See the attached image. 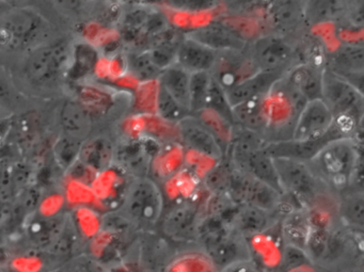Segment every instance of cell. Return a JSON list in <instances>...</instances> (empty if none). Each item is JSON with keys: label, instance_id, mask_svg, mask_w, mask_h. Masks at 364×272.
Wrapping results in <instances>:
<instances>
[{"label": "cell", "instance_id": "cell-1", "mask_svg": "<svg viewBox=\"0 0 364 272\" xmlns=\"http://www.w3.org/2000/svg\"><path fill=\"white\" fill-rule=\"evenodd\" d=\"M76 38L77 35L73 31H67L9 67L16 85L26 97L50 104L68 94Z\"/></svg>", "mask_w": 364, "mask_h": 272}, {"label": "cell", "instance_id": "cell-2", "mask_svg": "<svg viewBox=\"0 0 364 272\" xmlns=\"http://www.w3.org/2000/svg\"><path fill=\"white\" fill-rule=\"evenodd\" d=\"M48 4L18 3L0 10V65L12 67L36 48L72 31Z\"/></svg>", "mask_w": 364, "mask_h": 272}, {"label": "cell", "instance_id": "cell-3", "mask_svg": "<svg viewBox=\"0 0 364 272\" xmlns=\"http://www.w3.org/2000/svg\"><path fill=\"white\" fill-rule=\"evenodd\" d=\"M362 161V143L353 138H338L327 142L306 163L314 175L338 197L348 190L355 168Z\"/></svg>", "mask_w": 364, "mask_h": 272}, {"label": "cell", "instance_id": "cell-4", "mask_svg": "<svg viewBox=\"0 0 364 272\" xmlns=\"http://www.w3.org/2000/svg\"><path fill=\"white\" fill-rule=\"evenodd\" d=\"M283 193L299 207L313 212L323 204L336 203L338 197L314 175L306 161L272 158Z\"/></svg>", "mask_w": 364, "mask_h": 272}, {"label": "cell", "instance_id": "cell-5", "mask_svg": "<svg viewBox=\"0 0 364 272\" xmlns=\"http://www.w3.org/2000/svg\"><path fill=\"white\" fill-rule=\"evenodd\" d=\"M165 199L159 185L152 178H134L125 187L119 214L142 233L157 229L163 218Z\"/></svg>", "mask_w": 364, "mask_h": 272}, {"label": "cell", "instance_id": "cell-6", "mask_svg": "<svg viewBox=\"0 0 364 272\" xmlns=\"http://www.w3.org/2000/svg\"><path fill=\"white\" fill-rule=\"evenodd\" d=\"M248 52L259 71L280 73L287 72L302 62L298 48L291 38L279 33H268L249 41Z\"/></svg>", "mask_w": 364, "mask_h": 272}, {"label": "cell", "instance_id": "cell-7", "mask_svg": "<svg viewBox=\"0 0 364 272\" xmlns=\"http://www.w3.org/2000/svg\"><path fill=\"white\" fill-rule=\"evenodd\" d=\"M55 129L57 134L85 142L104 129L95 114L77 97L68 93L55 105Z\"/></svg>", "mask_w": 364, "mask_h": 272}, {"label": "cell", "instance_id": "cell-8", "mask_svg": "<svg viewBox=\"0 0 364 272\" xmlns=\"http://www.w3.org/2000/svg\"><path fill=\"white\" fill-rule=\"evenodd\" d=\"M321 101L329 108L334 119L363 118V92L327 69L323 72Z\"/></svg>", "mask_w": 364, "mask_h": 272}, {"label": "cell", "instance_id": "cell-9", "mask_svg": "<svg viewBox=\"0 0 364 272\" xmlns=\"http://www.w3.org/2000/svg\"><path fill=\"white\" fill-rule=\"evenodd\" d=\"M202 214L199 206L193 202L178 204L163 214L159 227L164 237L180 244H197Z\"/></svg>", "mask_w": 364, "mask_h": 272}, {"label": "cell", "instance_id": "cell-10", "mask_svg": "<svg viewBox=\"0 0 364 272\" xmlns=\"http://www.w3.org/2000/svg\"><path fill=\"white\" fill-rule=\"evenodd\" d=\"M118 129H102L82 142L78 161L97 176L114 168Z\"/></svg>", "mask_w": 364, "mask_h": 272}, {"label": "cell", "instance_id": "cell-11", "mask_svg": "<svg viewBox=\"0 0 364 272\" xmlns=\"http://www.w3.org/2000/svg\"><path fill=\"white\" fill-rule=\"evenodd\" d=\"M257 72L259 70L253 63L247 46L244 50L217 53L216 62L210 74L213 80L227 91Z\"/></svg>", "mask_w": 364, "mask_h": 272}, {"label": "cell", "instance_id": "cell-12", "mask_svg": "<svg viewBox=\"0 0 364 272\" xmlns=\"http://www.w3.org/2000/svg\"><path fill=\"white\" fill-rule=\"evenodd\" d=\"M176 126L178 140L185 148L214 161H220L225 158V152L216 137L197 116L189 114Z\"/></svg>", "mask_w": 364, "mask_h": 272}, {"label": "cell", "instance_id": "cell-13", "mask_svg": "<svg viewBox=\"0 0 364 272\" xmlns=\"http://www.w3.org/2000/svg\"><path fill=\"white\" fill-rule=\"evenodd\" d=\"M334 118L321 99L308 102L298 114L294 127L295 141H316L329 135Z\"/></svg>", "mask_w": 364, "mask_h": 272}, {"label": "cell", "instance_id": "cell-14", "mask_svg": "<svg viewBox=\"0 0 364 272\" xmlns=\"http://www.w3.org/2000/svg\"><path fill=\"white\" fill-rule=\"evenodd\" d=\"M202 251L218 272L238 261L252 259L247 238L242 237L232 229L218 239L203 246Z\"/></svg>", "mask_w": 364, "mask_h": 272}, {"label": "cell", "instance_id": "cell-15", "mask_svg": "<svg viewBox=\"0 0 364 272\" xmlns=\"http://www.w3.org/2000/svg\"><path fill=\"white\" fill-rule=\"evenodd\" d=\"M325 69L341 76L362 91L364 73V48L355 44H344L326 57Z\"/></svg>", "mask_w": 364, "mask_h": 272}, {"label": "cell", "instance_id": "cell-16", "mask_svg": "<svg viewBox=\"0 0 364 272\" xmlns=\"http://www.w3.org/2000/svg\"><path fill=\"white\" fill-rule=\"evenodd\" d=\"M186 36L216 53L244 50L249 44L248 40L244 39L228 25L219 22L204 25L187 33Z\"/></svg>", "mask_w": 364, "mask_h": 272}, {"label": "cell", "instance_id": "cell-17", "mask_svg": "<svg viewBox=\"0 0 364 272\" xmlns=\"http://www.w3.org/2000/svg\"><path fill=\"white\" fill-rule=\"evenodd\" d=\"M150 156L139 142L125 140L119 136L114 153V168L131 178H146L150 168Z\"/></svg>", "mask_w": 364, "mask_h": 272}, {"label": "cell", "instance_id": "cell-18", "mask_svg": "<svg viewBox=\"0 0 364 272\" xmlns=\"http://www.w3.org/2000/svg\"><path fill=\"white\" fill-rule=\"evenodd\" d=\"M281 219L278 214L244 204L236 207L230 227L242 237L248 238L269 231Z\"/></svg>", "mask_w": 364, "mask_h": 272}, {"label": "cell", "instance_id": "cell-19", "mask_svg": "<svg viewBox=\"0 0 364 272\" xmlns=\"http://www.w3.org/2000/svg\"><path fill=\"white\" fill-rule=\"evenodd\" d=\"M267 18L272 33L291 38L304 22V3L300 1H276L268 3Z\"/></svg>", "mask_w": 364, "mask_h": 272}, {"label": "cell", "instance_id": "cell-20", "mask_svg": "<svg viewBox=\"0 0 364 272\" xmlns=\"http://www.w3.org/2000/svg\"><path fill=\"white\" fill-rule=\"evenodd\" d=\"M43 105L46 104L33 101L26 97L16 85L11 70L6 65H0V108L9 112L14 118Z\"/></svg>", "mask_w": 364, "mask_h": 272}, {"label": "cell", "instance_id": "cell-21", "mask_svg": "<svg viewBox=\"0 0 364 272\" xmlns=\"http://www.w3.org/2000/svg\"><path fill=\"white\" fill-rule=\"evenodd\" d=\"M216 52L191 39L185 33L184 39L176 48L174 65L189 74L200 73V72L210 73L216 62Z\"/></svg>", "mask_w": 364, "mask_h": 272}, {"label": "cell", "instance_id": "cell-22", "mask_svg": "<svg viewBox=\"0 0 364 272\" xmlns=\"http://www.w3.org/2000/svg\"><path fill=\"white\" fill-rule=\"evenodd\" d=\"M342 138L333 129H331L329 135L316 141H295V140H287V141L274 142L267 143L264 151L267 153L268 156L272 158H289L296 161H309L316 155V153L325 146L327 142L333 139Z\"/></svg>", "mask_w": 364, "mask_h": 272}, {"label": "cell", "instance_id": "cell-23", "mask_svg": "<svg viewBox=\"0 0 364 272\" xmlns=\"http://www.w3.org/2000/svg\"><path fill=\"white\" fill-rule=\"evenodd\" d=\"M283 74L269 73V72H257L250 77L238 82L235 86L225 91L228 101L231 107L245 103L253 97L267 94L270 89L279 80L283 77Z\"/></svg>", "mask_w": 364, "mask_h": 272}, {"label": "cell", "instance_id": "cell-24", "mask_svg": "<svg viewBox=\"0 0 364 272\" xmlns=\"http://www.w3.org/2000/svg\"><path fill=\"white\" fill-rule=\"evenodd\" d=\"M325 67L302 61L287 72V80L304 95L306 101L321 99V80Z\"/></svg>", "mask_w": 364, "mask_h": 272}, {"label": "cell", "instance_id": "cell-25", "mask_svg": "<svg viewBox=\"0 0 364 272\" xmlns=\"http://www.w3.org/2000/svg\"><path fill=\"white\" fill-rule=\"evenodd\" d=\"M267 94L253 97V99L232 108L234 126L248 129V131L261 136L264 139L268 124L267 114H266V97Z\"/></svg>", "mask_w": 364, "mask_h": 272}, {"label": "cell", "instance_id": "cell-26", "mask_svg": "<svg viewBox=\"0 0 364 272\" xmlns=\"http://www.w3.org/2000/svg\"><path fill=\"white\" fill-rule=\"evenodd\" d=\"M232 167L237 171L242 172V173L247 174V175L264 183V184L272 187L279 192L284 195L282 189H281L274 161H272V157L268 156L264 148L255 151L242 163H238L237 165H232Z\"/></svg>", "mask_w": 364, "mask_h": 272}, {"label": "cell", "instance_id": "cell-27", "mask_svg": "<svg viewBox=\"0 0 364 272\" xmlns=\"http://www.w3.org/2000/svg\"><path fill=\"white\" fill-rule=\"evenodd\" d=\"M336 212L341 225L362 233L364 227V191L348 190L338 195Z\"/></svg>", "mask_w": 364, "mask_h": 272}, {"label": "cell", "instance_id": "cell-28", "mask_svg": "<svg viewBox=\"0 0 364 272\" xmlns=\"http://www.w3.org/2000/svg\"><path fill=\"white\" fill-rule=\"evenodd\" d=\"M311 212L302 207H295L281 219V233L285 244L306 249V241L312 231Z\"/></svg>", "mask_w": 364, "mask_h": 272}, {"label": "cell", "instance_id": "cell-29", "mask_svg": "<svg viewBox=\"0 0 364 272\" xmlns=\"http://www.w3.org/2000/svg\"><path fill=\"white\" fill-rule=\"evenodd\" d=\"M156 82L161 85L181 106L189 111L191 74L173 65L161 71Z\"/></svg>", "mask_w": 364, "mask_h": 272}, {"label": "cell", "instance_id": "cell-30", "mask_svg": "<svg viewBox=\"0 0 364 272\" xmlns=\"http://www.w3.org/2000/svg\"><path fill=\"white\" fill-rule=\"evenodd\" d=\"M63 217L46 218L35 212L28 214L26 220V234L31 240L39 244L52 242L65 227Z\"/></svg>", "mask_w": 364, "mask_h": 272}, {"label": "cell", "instance_id": "cell-31", "mask_svg": "<svg viewBox=\"0 0 364 272\" xmlns=\"http://www.w3.org/2000/svg\"><path fill=\"white\" fill-rule=\"evenodd\" d=\"M124 67L127 75L137 82H157L161 71L153 63L148 50H129L124 55Z\"/></svg>", "mask_w": 364, "mask_h": 272}, {"label": "cell", "instance_id": "cell-32", "mask_svg": "<svg viewBox=\"0 0 364 272\" xmlns=\"http://www.w3.org/2000/svg\"><path fill=\"white\" fill-rule=\"evenodd\" d=\"M82 142L57 134L50 146V157L63 175L78 161Z\"/></svg>", "mask_w": 364, "mask_h": 272}, {"label": "cell", "instance_id": "cell-33", "mask_svg": "<svg viewBox=\"0 0 364 272\" xmlns=\"http://www.w3.org/2000/svg\"><path fill=\"white\" fill-rule=\"evenodd\" d=\"M346 9L342 1H308L304 3V22L306 26L340 21Z\"/></svg>", "mask_w": 364, "mask_h": 272}, {"label": "cell", "instance_id": "cell-34", "mask_svg": "<svg viewBox=\"0 0 364 272\" xmlns=\"http://www.w3.org/2000/svg\"><path fill=\"white\" fill-rule=\"evenodd\" d=\"M155 111L161 120L174 125L191 114L188 110L181 106L159 84H157L156 88Z\"/></svg>", "mask_w": 364, "mask_h": 272}, {"label": "cell", "instance_id": "cell-35", "mask_svg": "<svg viewBox=\"0 0 364 272\" xmlns=\"http://www.w3.org/2000/svg\"><path fill=\"white\" fill-rule=\"evenodd\" d=\"M210 84H212V76L208 72L191 74V84H189L191 114H197L205 110Z\"/></svg>", "mask_w": 364, "mask_h": 272}, {"label": "cell", "instance_id": "cell-36", "mask_svg": "<svg viewBox=\"0 0 364 272\" xmlns=\"http://www.w3.org/2000/svg\"><path fill=\"white\" fill-rule=\"evenodd\" d=\"M232 172L233 167L225 157L206 174L203 180L204 188L210 195H227Z\"/></svg>", "mask_w": 364, "mask_h": 272}, {"label": "cell", "instance_id": "cell-37", "mask_svg": "<svg viewBox=\"0 0 364 272\" xmlns=\"http://www.w3.org/2000/svg\"><path fill=\"white\" fill-rule=\"evenodd\" d=\"M206 110L217 114L221 119L234 126L233 111L231 105L228 101L225 91L212 78L210 91H208V101H206Z\"/></svg>", "mask_w": 364, "mask_h": 272}, {"label": "cell", "instance_id": "cell-38", "mask_svg": "<svg viewBox=\"0 0 364 272\" xmlns=\"http://www.w3.org/2000/svg\"><path fill=\"white\" fill-rule=\"evenodd\" d=\"M312 263V261L306 254V251L297 248V246L285 244L282 253V263L284 267H287V270L293 269L302 263Z\"/></svg>", "mask_w": 364, "mask_h": 272}, {"label": "cell", "instance_id": "cell-39", "mask_svg": "<svg viewBox=\"0 0 364 272\" xmlns=\"http://www.w3.org/2000/svg\"><path fill=\"white\" fill-rule=\"evenodd\" d=\"M146 50H148L153 63L161 71H164L176 63V50H167V48H149Z\"/></svg>", "mask_w": 364, "mask_h": 272}, {"label": "cell", "instance_id": "cell-40", "mask_svg": "<svg viewBox=\"0 0 364 272\" xmlns=\"http://www.w3.org/2000/svg\"><path fill=\"white\" fill-rule=\"evenodd\" d=\"M219 272H257L252 259L248 261H238V263L230 265Z\"/></svg>", "mask_w": 364, "mask_h": 272}, {"label": "cell", "instance_id": "cell-41", "mask_svg": "<svg viewBox=\"0 0 364 272\" xmlns=\"http://www.w3.org/2000/svg\"><path fill=\"white\" fill-rule=\"evenodd\" d=\"M12 216V202L0 200V227L5 225Z\"/></svg>", "mask_w": 364, "mask_h": 272}]
</instances>
